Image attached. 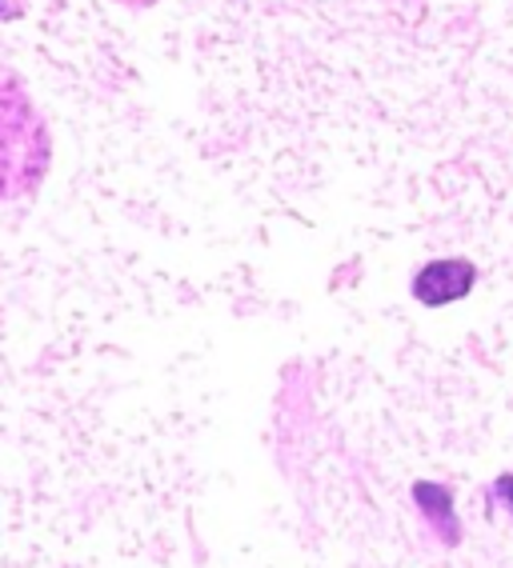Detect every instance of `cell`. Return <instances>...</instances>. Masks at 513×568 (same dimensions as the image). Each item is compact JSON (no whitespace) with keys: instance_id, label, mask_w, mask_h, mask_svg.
Masks as SVG:
<instances>
[{"instance_id":"obj_2","label":"cell","mask_w":513,"mask_h":568,"mask_svg":"<svg viewBox=\"0 0 513 568\" xmlns=\"http://www.w3.org/2000/svg\"><path fill=\"white\" fill-rule=\"evenodd\" d=\"M473 281H477V268H473L470 261H462V256L430 261L413 276V296H418L421 305L442 308V305H453V301H462L473 288Z\"/></svg>"},{"instance_id":"obj_4","label":"cell","mask_w":513,"mask_h":568,"mask_svg":"<svg viewBox=\"0 0 513 568\" xmlns=\"http://www.w3.org/2000/svg\"><path fill=\"white\" fill-rule=\"evenodd\" d=\"M493 500H502V505L513 513V477H497V480H493Z\"/></svg>"},{"instance_id":"obj_3","label":"cell","mask_w":513,"mask_h":568,"mask_svg":"<svg viewBox=\"0 0 513 568\" xmlns=\"http://www.w3.org/2000/svg\"><path fill=\"white\" fill-rule=\"evenodd\" d=\"M413 497H418L421 513H425V520L433 525V532H437L445 545H457L462 528H457V517H453L450 488H445V485H418V488H413Z\"/></svg>"},{"instance_id":"obj_5","label":"cell","mask_w":513,"mask_h":568,"mask_svg":"<svg viewBox=\"0 0 513 568\" xmlns=\"http://www.w3.org/2000/svg\"><path fill=\"white\" fill-rule=\"evenodd\" d=\"M124 4H149V0H124Z\"/></svg>"},{"instance_id":"obj_6","label":"cell","mask_w":513,"mask_h":568,"mask_svg":"<svg viewBox=\"0 0 513 568\" xmlns=\"http://www.w3.org/2000/svg\"><path fill=\"white\" fill-rule=\"evenodd\" d=\"M0 17H4V0H0Z\"/></svg>"},{"instance_id":"obj_1","label":"cell","mask_w":513,"mask_h":568,"mask_svg":"<svg viewBox=\"0 0 513 568\" xmlns=\"http://www.w3.org/2000/svg\"><path fill=\"white\" fill-rule=\"evenodd\" d=\"M52 164V132L21 77L0 69V204L24 201L44 184Z\"/></svg>"}]
</instances>
